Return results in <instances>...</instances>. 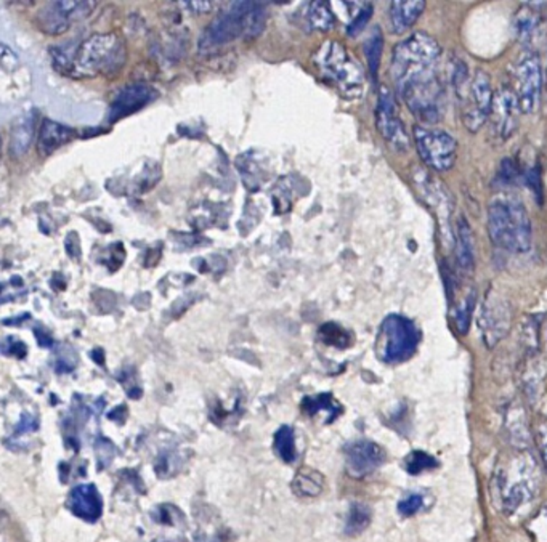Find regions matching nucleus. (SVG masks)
<instances>
[{"mask_svg": "<svg viewBox=\"0 0 547 542\" xmlns=\"http://www.w3.org/2000/svg\"><path fill=\"white\" fill-rule=\"evenodd\" d=\"M488 233L497 248L524 254L532 249V221L525 205L515 196H497L489 203Z\"/></svg>", "mask_w": 547, "mask_h": 542, "instance_id": "f257e3e1", "label": "nucleus"}, {"mask_svg": "<svg viewBox=\"0 0 547 542\" xmlns=\"http://www.w3.org/2000/svg\"><path fill=\"white\" fill-rule=\"evenodd\" d=\"M267 12L260 2H232L225 12L205 28L199 39L201 50H211L238 37L251 39L262 32Z\"/></svg>", "mask_w": 547, "mask_h": 542, "instance_id": "f03ea898", "label": "nucleus"}, {"mask_svg": "<svg viewBox=\"0 0 547 542\" xmlns=\"http://www.w3.org/2000/svg\"><path fill=\"white\" fill-rule=\"evenodd\" d=\"M125 55L124 41L117 34H96L74 50L68 73L76 77L113 76L124 67Z\"/></svg>", "mask_w": 547, "mask_h": 542, "instance_id": "7ed1b4c3", "label": "nucleus"}, {"mask_svg": "<svg viewBox=\"0 0 547 542\" xmlns=\"http://www.w3.org/2000/svg\"><path fill=\"white\" fill-rule=\"evenodd\" d=\"M314 65L323 79L333 84L345 98H358L365 87V71L337 41H326L314 53Z\"/></svg>", "mask_w": 547, "mask_h": 542, "instance_id": "20e7f679", "label": "nucleus"}, {"mask_svg": "<svg viewBox=\"0 0 547 542\" xmlns=\"http://www.w3.org/2000/svg\"><path fill=\"white\" fill-rule=\"evenodd\" d=\"M442 47L427 32L417 31L397 45L392 57V77L395 86L437 69Z\"/></svg>", "mask_w": 547, "mask_h": 542, "instance_id": "39448f33", "label": "nucleus"}, {"mask_svg": "<svg viewBox=\"0 0 547 542\" xmlns=\"http://www.w3.org/2000/svg\"><path fill=\"white\" fill-rule=\"evenodd\" d=\"M421 336L416 324L402 315H388L380 324L376 352L387 365L408 361L417 350Z\"/></svg>", "mask_w": 547, "mask_h": 542, "instance_id": "423d86ee", "label": "nucleus"}, {"mask_svg": "<svg viewBox=\"0 0 547 542\" xmlns=\"http://www.w3.org/2000/svg\"><path fill=\"white\" fill-rule=\"evenodd\" d=\"M413 137L417 154L429 169L446 172L451 169L458 156V141L450 133L437 129L415 125Z\"/></svg>", "mask_w": 547, "mask_h": 542, "instance_id": "0eeeda50", "label": "nucleus"}, {"mask_svg": "<svg viewBox=\"0 0 547 542\" xmlns=\"http://www.w3.org/2000/svg\"><path fill=\"white\" fill-rule=\"evenodd\" d=\"M493 90L489 76L483 69H477L470 84V100L462 110V122L469 132L477 133L491 114L493 108Z\"/></svg>", "mask_w": 547, "mask_h": 542, "instance_id": "6e6552de", "label": "nucleus"}, {"mask_svg": "<svg viewBox=\"0 0 547 542\" xmlns=\"http://www.w3.org/2000/svg\"><path fill=\"white\" fill-rule=\"evenodd\" d=\"M96 7V2H50L37 15L41 30L57 36L65 32L71 23L84 20Z\"/></svg>", "mask_w": 547, "mask_h": 542, "instance_id": "1a4fd4ad", "label": "nucleus"}, {"mask_svg": "<svg viewBox=\"0 0 547 542\" xmlns=\"http://www.w3.org/2000/svg\"><path fill=\"white\" fill-rule=\"evenodd\" d=\"M376 124L382 139L386 140L390 148H394L397 151L408 149V135L398 114V106L394 95L387 88L380 90L378 110H376Z\"/></svg>", "mask_w": 547, "mask_h": 542, "instance_id": "9d476101", "label": "nucleus"}, {"mask_svg": "<svg viewBox=\"0 0 547 542\" xmlns=\"http://www.w3.org/2000/svg\"><path fill=\"white\" fill-rule=\"evenodd\" d=\"M517 100L520 113H533L540 103L541 74L540 59L536 55H526L517 67Z\"/></svg>", "mask_w": 547, "mask_h": 542, "instance_id": "9b49d317", "label": "nucleus"}, {"mask_svg": "<svg viewBox=\"0 0 547 542\" xmlns=\"http://www.w3.org/2000/svg\"><path fill=\"white\" fill-rule=\"evenodd\" d=\"M384 447L369 440H358L345 447L347 470L355 478L371 475L386 462Z\"/></svg>", "mask_w": 547, "mask_h": 542, "instance_id": "f8f14e48", "label": "nucleus"}, {"mask_svg": "<svg viewBox=\"0 0 547 542\" xmlns=\"http://www.w3.org/2000/svg\"><path fill=\"white\" fill-rule=\"evenodd\" d=\"M509 326H511L509 305L495 294H488L480 313V330H483V338L488 347L497 345L506 336Z\"/></svg>", "mask_w": 547, "mask_h": 542, "instance_id": "ddd939ff", "label": "nucleus"}, {"mask_svg": "<svg viewBox=\"0 0 547 542\" xmlns=\"http://www.w3.org/2000/svg\"><path fill=\"white\" fill-rule=\"evenodd\" d=\"M514 465H515L517 475L515 478H512L507 474L504 476L503 486H501L504 509L507 512H515L518 507L526 504L533 498L534 484H536L534 483V472L532 467H526L525 462L522 461Z\"/></svg>", "mask_w": 547, "mask_h": 542, "instance_id": "4468645a", "label": "nucleus"}, {"mask_svg": "<svg viewBox=\"0 0 547 542\" xmlns=\"http://www.w3.org/2000/svg\"><path fill=\"white\" fill-rule=\"evenodd\" d=\"M158 98V90L145 84H132L123 88L117 94L114 102L111 103L108 121L117 122L121 119L135 114L137 111L143 110L146 104Z\"/></svg>", "mask_w": 547, "mask_h": 542, "instance_id": "2eb2a0df", "label": "nucleus"}, {"mask_svg": "<svg viewBox=\"0 0 547 542\" xmlns=\"http://www.w3.org/2000/svg\"><path fill=\"white\" fill-rule=\"evenodd\" d=\"M491 113L497 121V132L503 139H509L517 127L518 108L517 95L509 88H501L495 95Z\"/></svg>", "mask_w": 547, "mask_h": 542, "instance_id": "dca6fc26", "label": "nucleus"}, {"mask_svg": "<svg viewBox=\"0 0 547 542\" xmlns=\"http://www.w3.org/2000/svg\"><path fill=\"white\" fill-rule=\"evenodd\" d=\"M68 506L82 520L96 521L102 517L103 502L96 484H79L71 494Z\"/></svg>", "mask_w": 547, "mask_h": 542, "instance_id": "f3484780", "label": "nucleus"}, {"mask_svg": "<svg viewBox=\"0 0 547 542\" xmlns=\"http://www.w3.org/2000/svg\"><path fill=\"white\" fill-rule=\"evenodd\" d=\"M76 131L68 125L59 124L50 119H44L37 137V151L42 158H49L57 149L73 141Z\"/></svg>", "mask_w": 547, "mask_h": 542, "instance_id": "a211bd4d", "label": "nucleus"}, {"mask_svg": "<svg viewBox=\"0 0 547 542\" xmlns=\"http://www.w3.org/2000/svg\"><path fill=\"white\" fill-rule=\"evenodd\" d=\"M424 0H397L390 4V26L397 34L408 31L423 15Z\"/></svg>", "mask_w": 547, "mask_h": 542, "instance_id": "6ab92c4d", "label": "nucleus"}, {"mask_svg": "<svg viewBox=\"0 0 547 542\" xmlns=\"http://www.w3.org/2000/svg\"><path fill=\"white\" fill-rule=\"evenodd\" d=\"M37 113L32 110L24 114L22 118L16 121V124L12 129V140H10V151L15 154L16 158H20L24 153H28L31 147V141L34 137L36 131Z\"/></svg>", "mask_w": 547, "mask_h": 542, "instance_id": "aec40b11", "label": "nucleus"}, {"mask_svg": "<svg viewBox=\"0 0 547 542\" xmlns=\"http://www.w3.org/2000/svg\"><path fill=\"white\" fill-rule=\"evenodd\" d=\"M456 256H458V264L462 270H474V233H472V228L467 223L464 217H460V223H458V250H456Z\"/></svg>", "mask_w": 547, "mask_h": 542, "instance_id": "412c9836", "label": "nucleus"}, {"mask_svg": "<svg viewBox=\"0 0 547 542\" xmlns=\"http://www.w3.org/2000/svg\"><path fill=\"white\" fill-rule=\"evenodd\" d=\"M324 478L316 470L302 469L292 482V490L300 498H315L323 492Z\"/></svg>", "mask_w": 547, "mask_h": 542, "instance_id": "4be33fe9", "label": "nucleus"}, {"mask_svg": "<svg viewBox=\"0 0 547 542\" xmlns=\"http://www.w3.org/2000/svg\"><path fill=\"white\" fill-rule=\"evenodd\" d=\"M306 22H308L312 30L328 32V31L334 28L336 16L331 12L328 2L316 0V2H310L308 4V8H306Z\"/></svg>", "mask_w": 547, "mask_h": 542, "instance_id": "5701e85b", "label": "nucleus"}, {"mask_svg": "<svg viewBox=\"0 0 547 542\" xmlns=\"http://www.w3.org/2000/svg\"><path fill=\"white\" fill-rule=\"evenodd\" d=\"M302 410L305 411L308 416H315L318 412H328L329 422H333L334 419L341 416L342 406L337 403L333 395L329 393H322V395L306 396L302 402Z\"/></svg>", "mask_w": 547, "mask_h": 542, "instance_id": "b1692460", "label": "nucleus"}, {"mask_svg": "<svg viewBox=\"0 0 547 542\" xmlns=\"http://www.w3.org/2000/svg\"><path fill=\"white\" fill-rule=\"evenodd\" d=\"M382 49H384V36L379 28H374L365 42L366 59H368V67H369V73H371L374 82L378 81Z\"/></svg>", "mask_w": 547, "mask_h": 542, "instance_id": "393cba45", "label": "nucleus"}, {"mask_svg": "<svg viewBox=\"0 0 547 542\" xmlns=\"http://www.w3.org/2000/svg\"><path fill=\"white\" fill-rule=\"evenodd\" d=\"M369 523H371L369 507L357 502L351 507V512H349L347 523H345V533L349 536L360 535V533L365 531L366 528L369 527Z\"/></svg>", "mask_w": 547, "mask_h": 542, "instance_id": "a878e982", "label": "nucleus"}, {"mask_svg": "<svg viewBox=\"0 0 547 542\" xmlns=\"http://www.w3.org/2000/svg\"><path fill=\"white\" fill-rule=\"evenodd\" d=\"M275 449H277L278 456L287 464L296 461L297 453H296V441H294V432H292L291 427L285 425L278 430L275 435Z\"/></svg>", "mask_w": 547, "mask_h": 542, "instance_id": "bb28decb", "label": "nucleus"}, {"mask_svg": "<svg viewBox=\"0 0 547 542\" xmlns=\"http://www.w3.org/2000/svg\"><path fill=\"white\" fill-rule=\"evenodd\" d=\"M320 339H322L324 344L336 347V348H347L351 344V334L343 330V328H341L339 324H334V322L323 324L322 328H320Z\"/></svg>", "mask_w": 547, "mask_h": 542, "instance_id": "cd10ccee", "label": "nucleus"}, {"mask_svg": "<svg viewBox=\"0 0 547 542\" xmlns=\"http://www.w3.org/2000/svg\"><path fill=\"white\" fill-rule=\"evenodd\" d=\"M438 461L433 456L427 455L424 451H413L405 459V469L408 470L409 475H419L423 472L437 469Z\"/></svg>", "mask_w": 547, "mask_h": 542, "instance_id": "c85d7f7f", "label": "nucleus"}, {"mask_svg": "<svg viewBox=\"0 0 547 542\" xmlns=\"http://www.w3.org/2000/svg\"><path fill=\"white\" fill-rule=\"evenodd\" d=\"M475 305V291L469 294L462 303H460V307L456 310V328L460 330V334H466L469 330V324H470V316H472V310Z\"/></svg>", "mask_w": 547, "mask_h": 542, "instance_id": "c756f323", "label": "nucleus"}, {"mask_svg": "<svg viewBox=\"0 0 547 542\" xmlns=\"http://www.w3.org/2000/svg\"><path fill=\"white\" fill-rule=\"evenodd\" d=\"M372 12H374L372 4H366L365 7L358 12L355 18L351 20V24L347 26V36H358L361 31L365 30L366 24L371 20Z\"/></svg>", "mask_w": 547, "mask_h": 542, "instance_id": "7c9ffc66", "label": "nucleus"}, {"mask_svg": "<svg viewBox=\"0 0 547 542\" xmlns=\"http://www.w3.org/2000/svg\"><path fill=\"white\" fill-rule=\"evenodd\" d=\"M533 542H547V507H544L530 523Z\"/></svg>", "mask_w": 547, "mask_h": 542, "instance_id": "2f4dec72", "label": "nucleus"}, {"mask_svg": "<svg viewBox=\"0 0 547 542\" xmlns=\"http://www.w3.org/2000/svg\"><path fill=\"white\" fill-rule=\"evenodd\" d=\"M424 506V498L421 494H408L398 502V512L403 517H411L419 512Z\"/></svg>", "mask_w": 547, "mask_h": 542, "instance_id": "473e14b6", "label": "nucleus"}, {"mask_svg": "<svg viewBox=\"0 0 547 542\" xmlns=\"http://www.w3.org/2000/svg\"><path fill=\"white\" fill-rule=\"evenodd\" d=\"M534 438H536V447H538V451H540L541 459L544 462L547 469V418L544 420H541L538 427H536Z\"/></svg>", "mask_w": 547, "mask_h": 542, "instance_id": "72a5a7b5", "label": "nucleus"}, {"mask_svg": "<svg viewBox=\"0 0 547 542\" xmlns=\"http://www.w3.org/2000/svg\"><path fill=\"white\" fill-rule=\"evenodd\" d=\"M536 24H538V20L534 16H518L517 32L520 39H526V37L532 36L533 31L536 30Z\"/></svg>", "mask_w": 547, "mask_h": 542, "instance_id": "f704fd0d", "label": "nucleus"}, {"mask_svg": "<svg viewBox=\"0 0 547 542\" xmlns=\"http://www.w3.org/2000/svg\"><path fill=\"white\" fill-rule=\"evenodd\" d=\"M2 350L5 355H14L16 358H24L26 357V353H28V348H26V345L20 342L16 338H8L5 342H4V347H2Z\"/></svg>", "mask_w": 547, "mask_h": 542, "instance_id": "c9c22d12", "label": "nucleus"}, {"mask_svg": "<svg viewBox=\"0 0 547 542\" xmlns=\"http://www.w3.org/2000/svg\"><path fill=\"white\" fill-rule=\"evenodd\" d=\"M65 249L68 252V256L71 257V258H77V260L81 258V239H79L77 233L71 231L69 235L66 236Z\"/></svg>", "mask_w": 547, "mask_h": 542, "instance_id": "e433bc0d", "label": "nucleus"}, {"mask_svg": "<svg viewBox=\"0 0 547 542\" xmlns=\"http://www.w3.org/2000/svg\"><path fill=\"white\" fill-rule=\"evenodd\" d=\"M183 5L197 14H207V12H211L212 8L211 2H183Z\"/></svg>", "mask_w": 547, "mask_h": 542, "instance_id": "4c0bfd02", "label": "nucleus"}, {"mask_svg": "<svg viewBox=\"0 0 547 542\" xmlns=\"http://www.w3.org/2000/svg\"><path fill=\"white\" fill-rule=\"evenodd\" d=\"M34 332H36L37 342H39L41 347H45V348H47V347H51V345H53V339H51L50 334H49L47 330H42V328H37Z\"/></svg>", "mask_w": 547, "mask_h": 542, "instance_id": "58836bf2", "label": "nucleus"}, {"mask_svg": "<svg viewBox=\"0 0 547 542\" xmlns=\"http://www.w3.org/2000/svg\"><path fill=\"white\" fill-rule=\"evenodd\" d=\"M36 419L26 416V418H23L22 424H20V427H18L16 430H18V432H24V430H26V432H30V430H36Z\"/></svg>", "mask_w": 547, "mask_h": 542, "instance_id": "ea45409f", "label": "nucleus"}]
</instances>
